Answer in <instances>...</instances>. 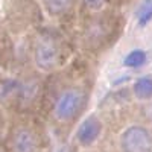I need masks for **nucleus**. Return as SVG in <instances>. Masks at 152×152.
<instances>
[{"label":"nucleus","mask_w":152,"mask_h":152,"mask_svg":"<svg viewBox=\"0 0 152 152\" xmlns=\"http://www.w3.org/2000/svg\"><path fill=\"white\" fill-rule=\"evenodd\" d=\"M102 131H104L102 120L97 116H94V114H91V116L85 117L79 123L78 129H76V134H75L76 143L82 148H90L100 138Z\"/></svg>","instance_id":"obj_4"},{"label":"nucleus","mask_w":152,"mask_h":152,"mask_svg":"<svg viewBox=\"0 0 152 152\" xmlns=\"http://www.w3.org/2000/svg\"><path fill=\"white\" fill-rule=\"evenodd\" d=\"M145 62H146V52L145 50H140V49L131 50L125 58V66L129 67V69H138V67H142Z\"/></svg>","instance_id":"obj_8"},{"label":"nucleus","mask_w":152,"mask_h":152,"mask_svg":"<svg viewBox=\"0 0 152 152\" xmlns=\"http://www.w3.org/2000/svg\"><path fill=\"white\" fill-rule=\"evenodd\" d=\"M88 104V91L81 85H67L55 96L52 116L61 125H72L82 116Z\"/></svg>","instance_id":"obj_1"},{"label":"nucleus","mask_w":152,"mask_h":152,"mask_svg":"<svg viewBox=\"0 0 152 152\" xmlns=\"http://www.w3.org/2000/svg\"><path fill=\"white\" fill-rule=\"evenodd\" d=\"M62 49L61 43L55 35L44 34L37 40L34 49L35 66L43 72H53L62 62Z\"/></svg>","instance_id":"obj_2"},{"label":"nucleus","mask_w":152,"mask_h":152,"mask_svg":"<svg viewBox=\"0 0 152 152\" xmlns=\"http://www.w3.org/2000/svg\"><path fill=\"white\" fill-rule=\"evenodd\" d=\"M152 18V0H145L140 11H138V23L146 24Z\"/></svg>","instance_id":"obj_10"},{"label":"nucleus","mask_w":152,"mask_h":152,"mask_svg":"<svg viewBox=\"0 0 152 152\" xmlns=\"http://www.w3.org/2000/svg\"><path fill=\"white\" fill-rule=\"evenodd\" d=\"M132 94L138 100L152 99V75H143L132 84Z\"/></svg>","instance_id":"obj_7"},{"label":"nucleus","mask_w":152,"mask_h":152,"mask_svg":"<svg viewBox=\"0 0 152 152\" xmlns=\"http://www.w3.org/2000/svg\"><path fill=\"white\" fill-rule=\"evenodd\" d=\"M148 116H149V119H151V122H152V105H151L149 110H148Z\"/></svg>","instance_id":"obj_12"},{"label":"nucleus","mask_w":152,"mask_h":152,"mask_svg":"<svg viewBox=\"0 0 152 152\" xmlns=\"http://www.w3.org/2000/svg\"><path fill=\"white\" fill-rule=\"evenodd\" d=\"M38 137L29 126H18L9 137V152H37Z\"/></svg>","instance_id":"obj_5"},{"label":"nucleus","mask_w":152,"mask_h":152,"mask_svg":"<svg viewBox=\"0 0 152 152\" xmlns=\"http://www.w3.org/2000/svg\"><path fill=\"white\" fill-rule=\"evenodd\" d=\"M73 0H44L46 8L49 9L50 14H62L64 11H67L72 6Z\"/></svg>","instance_id":"obj_9"},{"label":"nucleus","mask_w":152,"mask_h":152,"mask_svg":"<svg viewBox=\"0 0 152 152\" xmlns=\"http://www.w3.org/2000/svg\"><path fill=\"white\" fill-rule=\"evenodd\" d=\"M122 152H152V132L142 125H132L120 135Z\"/></svg>","instance_id":"obj_3"},{"label":"nucleus","mask_w":152,"mask_h":152,"mask_svg":"<svg viewBox=\"0 0 152 152\" xmlns=\"http://www.w3.org/2000/svg\"><path fill=\"white\" fill-rule=\"evenodd\" d=\"M84 2L90 9H99V8L104 6L105 0H84Z\"/></svg>","instance_id":"obj_11"},{"label":"nucleus","mask_w":152,"mask_h":152,"mask_svg":"<svg viewBox=\"0 0 152 152\" xmlns=\"http://www.w3.org/2000/svg\"><path fill=\"white\" fill-rule=\"evenodd\" d=\"M114 26L110 24V21L105 20H97L93 24L90 23V26L85 29V43L88 47H96L102 46L108 41V38L113 35Z\"/></svg>","instance_id":"obj_6"}]
</instances>
